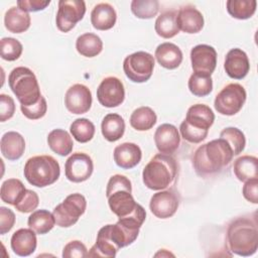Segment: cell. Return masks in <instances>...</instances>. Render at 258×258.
<instances>
[{
	"label": "cell",
	"mask_w": 258,
	"mask_h": 258,
	"mask_svg": "<svg viewBox=\"0 0 258 258\" xmlns=\"http://www.w3.org/2000/svg\"><path fill=\"white\" fill-rule=\"evenodd\" d=\"M117 252L118 249L110 239L106 225L99 230L97 234L96 243L90 249V252H88V257L113 258L116 256Z\"/></svg>",
	"instance_id": "484cf974"
},
{
	"label": "cell",
	"mask_w": 258,
	"mask_h": 258,
	"mask_svg": "<svg viewBox=\"0 0 258 258\" xmlns=\"http://www.w3.org/2000/svg\"><path fill=\"white\" fill-rule=\"evenodd\" d=\"M246 91L244 87L237 83H232L224 87L216 96L214 106L218 113L226 116L237 114L246 101Z\"/></svg>",
	"instance_id": "9c48e42d"
},
{
	"label": "cell",
	"mask_w": 258,
	"mask_h": 258,
	"mask_svg": "<svg viewBox=\"0 0 258 258\" xmlns=\"http://www.w3.org/2000/svg\"><path fill=\"white\" fill-rule=\"evenodd\" d=\"M47 144L49 148L60 156L69 155L74 147L71 135L63 129H53L48 133Z\"/></svg>",
	"instance_id": "f1b7e54d"
},
{
	"label": "cell",
	"mask_w": 258,
	"mask_h": 258,
	"mask_svg": "<svg viewBox=\"0 0 258 258\" xmlns=\"http://www.w3.org/2000/svg\"><path fill=\"white\" fill-rule=\"evenodd\" d=\"M1 153L8 160H17L24 153V137L15 131H8L1 137Z\"/></svg>",
	"instance_id": "7402d4cb"
},
{
	"label": "cell",
	"mask_w": 258,
	"mask_h": 258,
	"mask_svg": "<svg viewBox=\"0 0 258 258\" xmlns=\"http://www.w3.org/2000/svg\"><path fill=\"white\" fill-rule=\"evenodd\" d=\"M101 131L106 140L110 142L119 140L125 132L124 119L115 113L107 114L102 120Z\"/></svg>",
	"instance_id": "83f0119b"
},
{
	"label": "cell",
	"mask_w": 258,
	"mask_h": 258,
	"mask_svg": "<svg viewBox=\"0 0 258 258\" xmlns=\"http://www.w3.org/2000/svg\"><path fill=\"white\" fill-rule=\"evenodd\" d=\"M154 142L160 153L172 154L178 148L180 143L177 128L168 123L159 125L154 133Z\"/></svg>",
	"instance_id": "e0dca14e"
},
{
	"label": "cell",
	"mask_w": 258,
	"mask_h": 258,
	"mask_svg": "<svg viewBox=\"0 0 258 258\" xmlns=\"http://www.w3.org/2000/svg\"><path fill=\"white\" fill-rule=\"evenodd\" d=\"M23 173L30 184L44 187L58 179L60 168L58 162L52 156L36 155L27 159Z\"/></svg>",
	"instance_id": "52a82bcc"
},
{
	"label": "cell",
	"mask_w": 258,
	"mask_h": 258,
	"mask_svg": "<svg viewBox=\"0 0 258 258\" xmlns=\"http://www.w3.org/2000/svg\"><path fill=\"white\" fill-rule=\"evenodd\" d=\"M214 121L215 114L209 106L192 105L188 108L185 119L179 126L181 137L189 143H200L207 138Z\"/></svg>",
	"instance_id": "5b68a950"
},
{
	"label": "cell",
	"mask_w": 258,
	"mask_h": 258,
	"mask_svg": "<svg viewBox=\"0 0 258 258\" xmlns=\"http://www.w3.org/2000/svg\"><path fill=\"white\" fill-rule=\"evenodd\" d=\"M114 161L123 169L135 167L141 160L142 151L140 147L132 142H124L114 149Z\"/></svg>",
	"instance_id": "ffe728a7"
},
{
	"label": "cell",
	"mask_w": 258,
	"mask_h": 258,
	"mask_svg": "<svg viewBox=\"0 0 258 258\" xmlns=\"http://www.w3.org/2000/svg\"><path fill=\"white\" fill-rule=\"evenodd\" d=\"M15 224L14 213L5 207H0V234L4 235L9 232Z\"/></svg>",
	"instance_id": "f6af8a7d"
},
{
	"label": "cell",
	"mask_w": 258,
	"mask_h": 258,
	"mask_svg": "<svg viewBox=\"0 0 258 258\" xmlns=\"http://www.w3.org/2000/svg\"><path fill=\"white\" fill-rule=\"evenodd\" d=\"M242 194L248 202L256 205L258 203V178L245 181Z\"/></svg>",
	"instance_id": "7dc6e473"
},
{
	"label": "cell",
	"mask_w": 258,
	"mask_h": 258,
	"mask_svg": "<svg viewBox=\"0 0 258 258\" xmlns=\"http://www.w3.org/2000/svg\"><path fill=\"white\" fill-rule=\"evenodd\" d=\"M132 185L128 177L122 174H115L110 177L106 197L110 210L119 218H125L133 214L140 206L132 196Z\"/></svg>",
	"instance_id": "277c9868"
},
{
	"label": "cell",
	"mask_w": 258,
	"mask_h": 258,
	"mask_svg": "<svg viewBox=\"0 0 258 258\" xmlns=\"http://www.w3.org/2000/svg\"><path fill=\"white\" fill-rule=\"evenodd\" d=\"M97 99L104 107H118L125 99L123 83L116 77L105 78L97 89Z\"/></svg>",
	"instance_id": "7c38bea8"
},
{
	"label": "cell",
	"mask_w": 258,
	"mask_h": 258,
	"mask_svg": "<svg viewBox=\"0 0 258 258\" xmlns=\"http://www.w3.org/2000/svg\"><path fill=\"white\" fill-rule=\"evenodd\" d=\"M87 201L81 194L68 196L62 203L57 205L52 212L55 224L61 228H69L75 225L79 218L85 213Z\"/></svg>",
	"instance_id": "ba28073f"
},
{
	"label": "cell",
	"mask_w": 258,
	"mask_h": 258,
	"mask_svg": "<svg viewBox=\"0 0 258 258\" xmlns=\"http://www.w3.org/2000/svg\"><path fill=\"white\" fill-rule=\"evenodd\" d=\"M49 3V0H19L17 1V7L26 12H36L45 9Z\"/></svg>",
	"instance_id": "bcb514c9"
},
{
	"label": "cell",
	"mask_w": 258,
	"mask_h": 258,
	"mask_svg": "<svg viewBox=\"0 0 258 258\" xmlns=\"http://www.w3.org/2000/svg\"><path fill=\"white\" fill-rule=\"evenodd\" d=\"M176 23L179 30L185 33H198L204 27V16L195 6L185 5L177 11Z\"/></svg>",
	"instance_id": "d6986e66"
},
{
	"label": "cell",
	"mask_w": 258,
	"mask_h": 258,
	"mask_svg": "<svg viewBox=\"0 0 258 258\" xmlns=\"http://www.w3.org/2000/svg\"><path fill=\"white\" fill-rule=\"evenodd\" d=\"M94 163L92 158L84 152L73 153L66 161V177L73 182H83L93 173Z\"/></svg>",
	"instance_id": "4fadbf2b"
},
{
	"label": "cell",
	"mask_w": 258,
	"mask_h": 258,
	"mask_svg": "<svg viewBox=\"0 0 258 258\" xmlns=\"http://www.w3.org/2000/svg\"><path fill=\"white\" fill-rule=\"evenodd\" d=\"M224 69L227 75L235 80L244 79L250 70V62L246 52L240 48H232L225 57Z\"/></svg>",
	"instance_id": "ac0fdd59"
},
{
	"label": "cell",
	"mask_w": 258,
	"mask_h": 258,
	"mask_svg": "<svg viewBox=\"0 0 258 258\" xmlns=\"http://www.w3.org/2000/svg\"><path fill=\"white\" fill-rule=\"evenodd\" d=\"M15 113V103L14 100L5 94L0 95V121L5 122L6 120L12 118Z\"/></svg>",
	"instance_id": "ee69618b"
},
{
	"label": "cell",
	"mask_w": 258,
	"mask_h": 258,
	"mask_svg": "<svg viewBox=\"0 0 258 258\" xmlns=\"http://www.w3.org/2000/svg\"><path fill=\"white\" fill-rule=\"evenodd\" d=\"M228 13L240 20L252 17L256 11V0H228L226 2Z\"/></svg>",
	"instance_id": "836d02e7"
},
{
	"label": "cell",
	"mask_w": 258,
	"mask_h": 258,
	"mask_svg": "<svg viewBox=\"0 0 258 258\" xmlns=\"http://www.w3.org/2000/svg\"><path fill=\"white\" fill-rule=\"evenodd\" d=\"M86 13V3L83 0H60L55 17L58 30L69 32L83 19Z\"/></svg>",
	"instance_id": "8fae6325"
},
{
	"label": "cell",
	"mask_w": 258,
	"mask_h": 258,
	"mask_svg": "<svg viewBox=\"0 0 258 258\" xmlns=\"http://www.w3.org/2000/svg\"><path fill=\"white\" fill-rule=\"evenodd\" d=\"M155 112L146 106L139 107L133 111L130 116V125L137 131H147L156 123Z\"/></svg>",
	"instance_id": "d6a6232c"
},
{
	"label": "cell",
	"mask_w": 258,
	"mask_h": 258,
	"mask_svg": "<svg viewBox=\"0 0 258 258\" xmlns=\"http://www.w3.org/2000/svg\"><path fill=\"white\" fill-rule=\"evenodd\" d=\"M154 57L146 51H136L127 55L123 61L126 77L134 83L148 81L153 73Z\"/></svg>",
	"instance_id": "30bf717a"
},
{
	"label": "cell",
	"mask_w": 258,
	"mask_h": 258,
	"mask_svg": "<svg viewBox=\"0 0 258 258\" xmlns=\"http://www.w3.org/2000/svg\"><path fill=\"white\" fill-rule=\"evenodd\" d=\"M28 227L38 235L48 233L55 224L53 215L47 210H37L28 217Z\"/></svg>",
	"instance_id": "1f68e13d"
},
{
	"label": "cell",
	"mask_w": 258,
	"mask_h": 258,
	"mask_svg": "<svg viewBox=\"0 0 258 258\" xmlns=\"http://www.w3.org/2000/svg\"><path fill=\"white\" fill-rule=\"evenodd\" d=\"M179 206V199L171 189L161 190L154 194L149 203L151 213L159 219H168L172 217Z\"/></svg>",
	"instance_id": "2e32d148"
},
{
	"label": "cell",
	"mask_w": 258,
	"mask_h": 258,
	"mask_svg": "<svg viewBox=\"0 0 258 258\" xmlns=\"http://www.w3.org/2000/svg\"><path fill=\"white\" fill-rule=\"evenodd\" d=\"M177 12L174 10L162 12L155 20V32L163 38H171L179 32L176 23Z\"/></svg>",
	"instance_id": "f546056e"
},
{
	"label": "cell",
	"mask_w": 258,
	"mask_h": 258,
	"mask_svg": "<svg viewBox=\"0 0 258 258\" xmlns=\"http://www.w3.org/2000/svg\"><path fill=\"white\" fill-rule=\"evenodd\" d=\"M194 73L211 77L217 66V51L209 44H198L190 50Z\"/></svg>",
	"instance_id": "5bb4252c"
},
{
	"label": "cell",
	"mask_w": 258,
	"mask_h": 258,
	"mask_svg": "<svg viewBox=\"0 0 258 258\" xmlns=\"http://www.w3.org/2000/svg\"><path fill=\"white\" fill-rule=\"evenodd\" d=\"M76 48L80 54L86 57H94L102 51L103 41L97 34L87 32L77 38Z\"/></svg>",
	"instance_id": "4dcf8cb0"
},
{
	"label": "cell",
	"mask_w": 258,
	"mask_h": 258,
	"mask_svg": "<svg viewBox=\"0 0 258 258\" xmlns=\"http://www.w3.org/2000/svg\"><path fill=\"white\" fill-rule=\"evenodd\" d=\"M23 50L21 42L13 37H3L0 41L1 57L8 61L16 60L20 57Z\"/></svg>",
	"instance_id": "ab89813d"
},
{
	"label": "cell",
	"mask_w": 258,
	"mask_h": 258,
	"mask_svg": "<svg viewBox=\"0 0 258 258\" xmlns=\"http://www.w3.org/2000/svg\"><path fill=\"white\" fill-rule=\"evenodd\" d=\"M220 137L224 138L232 147L234 155L240 154L246 145V138L244 133L236 127H227L220 133Z\"/></svg>",
	"instance_id": "f35d334b"
},
{
	"label": "cell",
	"mask_w": 258,
	"mask_h": 258,
	"mask_svg": "<svg viewBox=\"0 0 258 258\" xmlns=\"http://www.w3.org/2000/svg\"><path fill=\"white\" fill-rule=\"evenodd\" d=\"M95 125L87 118H78L71 124L70 131L73 137L81 143L92 140L95 135Z\"/></svg>",
	"instance_id": "d590c367"
},
{
	"label": "cell",
	"mask_w": 258,
	"mask_h": 258,
	"mask_svg": "<svg viewBox=\"0 0 258 258\" xmlns=\"http://www.w3.org/2000/svg\"><path fill=\"white\" fill-rule=\"evenodd\" d=\"M234 157V151L224 138L214 139L201 145L194 154V167L199 175L214 174L227 166Z\"/></svg>",
	"instance_id": "7a4b0ae2"
},
{
	"label": "cell",
	"mask_w": 258,
	"mask_h": 258,
	"mask_svg": "<svg viewBox=\"0 0 258 258\" xmlns=\"http://www.w3.org/2000/svg\"><path fill=\"white\" fill-rule=\"evenodd\" d=\"M187 86L194 96L206 97L213 90V80L211 77L194 73L188 79Z\"/></svg>",
	"instance_id": "74e56055"
},
{
	"label": "cell",
	"mask_w": 258,
	"mask_h": 258,
	"mask_svg": "<svg viewBox=\"0 0 258 258\" xmlns=\"http://www.w3.org/2000/svg\"><path fill=\"white\" fill-rule=\"evenodd\" d=\"M11 249L13 252L21 257H26L31 255L37 245L36 234L33 230L29 229H19L13 233L10 241Z\"/></svg>",
	"instance_id": "44dd1931"
},
{
	"label": "cell",
	"mask_w": 258,
	"mask_h": 258,
	"mask_svg": "<svg viewBox=\"0 0 258 258\" xmlns=\"http://www.w3.org/2000/svg\"><path fill=\"white\" fill-rule=\"evenodd\" d=\"M31 18L28 12L19 7H10L4 16V24L8 31L12 33H22L30 26Z\"/></svg>",
	"instance_id": "d4e9b609"
},
{
	"label": "cell",
	"mask_w": 258,
	"mask_h": 258,
	"mask_svg": "<svg viewBox=\"0 0 258 258\" xmlns=\"http://www.w3.org/2000/svg\"><path fill=\"white\" fill-rule=\"evenodd\" d=\"M227 246L239 256L247 257L256 253L258 248V223L256 213L233 220L227 229Z\"/></svg>",
	"instance_id": "6da1fadb"
},
{
	"label": "cell",
	"mask_w": 258,
	"mask_h": 258,
	"mask_svg": "<svg viewBox=\"0 0 258 258\" xmlns=\"http://www.w3.org/2000/svg\"><path fill=\"white\" fill-rule=\"evenodd\" d=\"M233 170L240 181L258 178V159L256 156L243 155L234 161Z\"/></svg>",
	"instance_id": "4316f807"
},
{
	"label": "cell",
	"mask_w": 258,
	"mask_h": 258,
	"mask_svg": "<svg viewBox=\"0 0 258 258\" xmlns=\"http://www.w3.org/2000/svg\"><path fill=\"white\" fill-rule=\"evenodd\" d=\"M8 84L22 106H30L41 98L39 85L34 73L25 67L13 69L8 77Z\"/></svg>",
	"instance_id": "8992f818"
},
{
	"label": "cell",
	"mask_w": 258,
	"mask_h": 258,
	"mask_svg": "<svg viewBox=\"0 0 258 258\" xmlns=\"http://www.w3.org/2000/svg\"><path fill=\"white\" fill-rule=\"evenodd\" d=\"M20 109L22 114L30 119V120H37L42 118L47 110V104H46V100L44 99V97L41 96V98L39 99V101L33 105L30 106H22L20 105Z\"/></svg>",
	"instance_id": "b9f144b4"
},
{
	"label": "cell",
	"mask_w": 258,
	"mask_h": 258,
	"mask_svg": "<svg viewBox=\"0 0 258 258\" xmlns=\"http://www.w3.org/2000/svg\"><path fill=\"white\" fill-rule=\"evenodd\" d=\"M117 20V14L114 7L109 3L97 4L91 12V22L94 28L98 30L111 29Z\"/></svg>",
	"instance_id": "cb8c5ba5"
},
{
	"label": "cell",
	"mask_w": 258,
	"mask_h": 258,
	"mask_svg": "<svg viewBox=\"0 0 258 258\" xmlns=\"http://www.w3.org/2000/svg\"><path fill=\"white\" fill-rule=\"evenodd\" d=\"M66 108L73 114H85L92 106V93L83 84L70 87L64 95Z\"/></svg>",
	"instance_id": "9a60e30c"
},
{
	"label": "cell",
	"mask_w": 258,
	"mask_h": 258,
	"mask_svg": "<svg viewBox=\"0 0 258 258\" xmlns=\"http://www.w3.org/2000/svg\"><path fill=\"white\" fill-rule=\"evenodd\" d=\"M63 258H84L88 257V250L84 243L79 240L69 242L62 250Z\"/></svg>",
	"instance_id": "7bdbcfd3"
},
{
	"label": "cell",
	"mask_w": 258,
	"mask_h": 258,
	"mask_svg": "<svg viewBox=\"0 0 258 258\" xmlns=\"http://www.w3.org/2000/svg\"><path fill=\"white\" fill-rule=\"evenodd\" d=\"M159 10L157 0H133L131 2L132 13L140 19H150L156 16Z\"/></svg>",
	"instance_id": "8d00e7d4"
},
{
	"label": "cell",
	"mask_w": 258,
	"mask_h": 258,
	"mask_svg": "<svg viewBox=\"0 0 258 258\" xmlns=\"http://www.w3.org/2000/svg\"><path fill=\"white\" fill-rule=\"evenodd\" d=\"M39 204V198L37 194L31 189L24 191L21 199L14 205L15 209L20 213H30L34 211Z\"/></svg>",
	"instance_id": "60d3db41"
},
{
	"label": "cell",
	"mask_w": 258,
	"mask_h": 258,
	"mask_svg": "<svg viewBox=\"0 0 258 258\" xmlns=\"http://www.w3.org/2000/svg\"><path fill=\"white\" fill-rule=\"evenodd\" d=\"M25 190L26 188L20 179L9 178L1 185L0 197L2 202L14 206L21 199Z\"/></svg>",
	"instance_id": "e575fe53"
},
{
	"label": "cell",
	"mask_w": 258,
	"mask_h": 258,
	"mask_svg": "<svg viewBox=\"0 0 258 258\" xmlns=\"http://www.w3.org/2000/svg\"><path fill=\"white\" fill-rule=\"evenodd\" d=\"M154 56L158 63L167 70L178 68L183 57L180 48L172 42H163L159 44L155 49Z\"/></svg>",
	"instance_id": "603a6c76"
},
{
	"label": "cell",
	"mask_w": 258,
	"mask_h": 258,
	"mask_svg": "<svg viewBox=\"0 0 258 258\" xmlns=\"http://www.w3.org/2000/svg\"><path fill=\"white\" fill-rule=\"evenodd\" d=\"M177 169L176 160L170 154L158 153L143 168V183L152 190L164 189L175 180Z\"/></svg>",
	"instance_id": "3957f363"
}]
</instances>
